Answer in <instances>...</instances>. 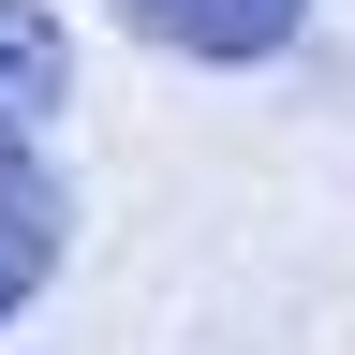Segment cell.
I'll use <instances>...</instances> for the list:
<instances>
[{
	"mask_svg": "<svg viewBox=\"0 0 355 355\" xmlns=\"http://www.w3.org/2000/svg\"><path fill=\"white\" fill-rule=\"evenodd\" d=\"M119 30L133 44H178V60H282V44L311 30V0H119Z\"/></svg>",
	"mask_w": 355,
	"mask_h": 355,
	"instance_id": "6da1fadb",
	"label": "cell"
},
{
	"mask_svg": "<svg viewBox=\"0 0 355 355\" xmlns=\"http://www.w3.org/2000/svg\"><path fill=\"white\" fill-rule=\"evenodd\" d=\"M60 282V178H44V133H0V326Z\"/></svg>",
	"mask_w": 355,
	"mask_h": 355,
	"instance_id": "7a4b0ae2",
	"label": "cell"
},
{
	"mask_svg": "<svg viewBox=\"0 0 355 355\" xmlns=\"http://www.w3.org/2000/svg\"><path fill=\"white\" fill-rule=\"evenodd\" d=\"M60 89H74V44L44 0H0V133H60Z\"/></svg>",
	"mask_w": 355,
	"mask_h": 355,
	"instance_id": "3957f363",
	"label": "cell"
}]
</instances>
